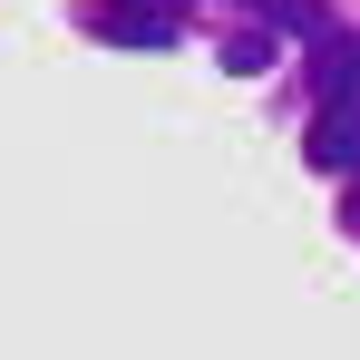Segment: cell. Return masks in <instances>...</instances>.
Listing matches in <instances>:
<instances>
[{"instance_id":"6da1fadb","label":"cell","mask_w":360,"mask_h":360,"mask_svg":"<svg viewBox=\"0 0 360 360\" xmlns=\"http://www.w3.org/2000/svg\"><path fill=\"white\" fill-rule=\"evenodd\" d=\"M302 156H311L321 176H360V108H321L311 136H302Z\"/></svg>"},{"instance_id":"7a4b0ae2","label":"cell","mask_w":360,"mask_h":360,"mask_svg":"<svg viewBox=\"0 0 360 360\" xmlns=\"http://www.w3.org/2000/svg\"><path fill=\"white\" fill-rule=\"evenodd\" d=\"M88 30H98V39H127V49H166V39H176V20H156V10H98Z\"/></svg>"},{"instance_id":"3957f363","label":"cell","mask_w":360,"mask_h":360,"mask_svg":"<svg viewBox=\"0 0 360 360\" xmlns=\"http://www.w3.org/2000/svg\"><path fill=\"white\" fill-rule=\"evenodd\" d=\"M321 108H360V39L321 49Z\"/></svg>"},{"instance_id":"277c9868","label":"cell","mask_w":360,"mask_h":360,"mask_svg":"<svg viewBox=\"0 0 360 360\" xmlns=\"http://www.w3.org/2000/svg\"><path fill=\"white\" fill-rule=\"evenodd\" d=\"M351 224H360V176H351Z\"/></svg>"}]
</instances>
